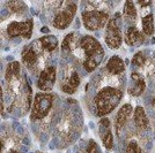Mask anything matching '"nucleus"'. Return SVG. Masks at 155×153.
I'll return each mask as SVG.
<instances>
[{
  "mask_svg": "<svg viewBox=\"0 0 155 153\" xmlns=\"http://www.w3.org/2000/svg\"><path fill=\"white\" fill-rule=\"evenodd\" d=\"M134 123L140 129H145L148 126V117L146 115L145 109L140 106L136 107V111H134Z\"/></svg>",
  "mask_w": 155,
  "mask_h": 153,
  "instance_id": "nucleus-15",
  "label": "nucleus"
},
{
  "mask_svg": "<svg viewBox=\"0 0 155 153\" xmlns=\"http://www.w3.org/2000/svg\"><path fill=\"white\" fill-rule=\"evenodd\" d=\"M125 153H141V148L139 147V145L136 142H131L126 147Z\"/></svg>",
  "mask_w": 155,
  "mask_h": 153,
  "instance_id": "nucleus-24",
  "label": "nucleus"
},
{
  "mask_svg": "<svg viewBox=\"0 0 155 153\" xmlns=\"http://www.w3.org/2000/svg\"><path fill=\"white\" fill-rule=\"evenodd\" d=\"M125 42L131 46H139L145 42V37L136 27H130L126 31Z\"/></svg>",
  "mask_w": 155,
  "mask_h": 153,
  "instance_id": "nucleus-11",
  "label": "nucleus"
},
{
  "mask_svg": "<svg viewBox=\"0 0 155 153\" xmlns=\"http://www.w3.org/2000/svg\"><path fill=\"white\" fill-rule=\"evenodd\" d=\"M145 61H146V57H145V54L141 53V52H138L136 55L133 57V59H132V64H134V66H137V67L143 66Z\"/></svg>",
  "mask_w": 155,
  "mask_h": 153,
  "instance_id": "nucleus-23",
  "label": "nucleus"
},
{
  "mask_svg": "<svg viewBox=\"0 0 155 153\" xmlns=\"http://www.w3.org/2000/svg\"><path fill=\"white\" fill-rule=\"evenodd\" d=\"M23 143H25V144H28V139L25 138V139H23Z\"/></svg>",
  "mask_w": 155,
  "mask_h": 153,
  "instance_id": "nucleus-31",
  "label": "nucleus"
},
{
  "mask_svg": "<svg viewBox=\"0 0 155 153\" xmlns=\"http://www.w3.org/2000/svg\"><path fill=\"white\" fill-rule=\"evenodd\" d=\"M20 74V62L13 61L8 64L6 69V80H12L13 77H18Z\"/></svg>",
  "mask_w": 155,
  "mask_h": 153,
  "instance_id": "nucleus-18",
  "label": "nucleus"
},
{
  "mask_svg": "<svg viewBox=\"0 0 155 153\" xmlns=\"http://www.w3.org/2000/svg\"><path fill=\"white\" fill-rule=\"evenodd\" d=\"M131 80H132V84L130 85L129 88L130 95H132L134 97L140 96L146 89V83H145L143 77L139 73H132Z\"/></svg>",
  "mask_w": 155,
  "mask_h": 153,
  "instance_id": "nucleus-9",
  "label": "nucleus"
},
{
  "mask_svg": "<svg viewBox=\"0 0 155 153\" xmlns=\"http://www.w3.org/2000/svg\"><path fill=\"white\" fill-rule=\"evenodd\" d=\"M79 85H80V77H79V75H78L75 71H73L71 77H70V80H67L61 85V89H63V91H64L65 93L72 95V93L75 92V90L78 89Z\"/></svg>",
  "mask_w": 155,
  "mask_h": 153,
  "instance_id": "nucleus-14",
  "label": "nucleus"
},
{
  "mask_svg": "<svg viewBox=\"0 0 155 153\" xmlns=\"http://www.w3.org/2000/svg\"><path fill=\"white\" fill-rule=\"evenodd\" d=\"M7 15H8V12H7L6 9H4V11L1 9V11H0V20H2L4 17H6Z\"/></svg>",
  "mask_w": 155,
  "mask_h": 153,
  "instance_id": "nucleus-28",
  "label": "nucleus"
},
{
  "mask_svg": "<svg viewBox=\"0 0 155 153\" xmlns=\"http://www.w3.org/2000/svg\"><path fill=\"white\" fill-rule=\"evenodd\" d=\"M132 112H133V108H132V106L129 105V104L124 105L123 107L118 111L117 116H116V123H115L116 130L118 134L120 133V130H122V129L124 128V126L126 124V122H127V120H129V117L132 115Z\"/></svg>",
  "mask_w": 155,
  "mask_h": 153,
  "instance_id": "nucleus-10",
  "label": "nucleus"
},
{
  "mask_svg": "<svg viewBox=\"0 0 155 153\" xmlns=\"http://www.w3.org/2000/svg\"><path fill=\"white\" fill-rule=\"evenodd\" d=\"M105 43L112 50H117L120 47L123 43L122 33L119 29V14H117L116 17L111 19L105 29Z\"/></svg>",
  "mask_w": 155,
  "mask_h": 153,
  "instance_id": "nucleus-4",
  "label": "nucleus"
},
{
  "mask_svg": "<svg viewBox=\"0 0 155 153\" xmlns=\"http://www.w3.org/2000/svg\"><path fill=\"white\" fill-rule=\"evenodd\" d=\"M107 70L112 75H119L125 70V64L124 61L117 55L110 58V60L107 64Z\"/></svg>",
  "mask_w": 155,
  "mask_h": 153,
  "instance_id": "nucleus-13",
  "label": "nucleus"
},
{
  "mask_svg": "<svg viewBox=\"0 0 155 153\" xmlns=\"http://www.w3.org/2000/svg\"><path fill=\"white\" fill-rule=\"evenodd\" d=\"M38 59V52L35 50L34 45H28L22 52V61L28 68H31L34 64H36Z\"/></svg>",
  "mask_w": 155,
  "mask_h": 153,
  "instance_id": "nucleus-12",
  "label": "nucleus"
},
{
  "mask_svg": "<svg viewBox=\"0 0 155 153\" xmlns=\"http://www.w3.org/2000/svg\"><path fill=\"white\" fill-rule=\"evenodd\" d=\"M7 5L12 12H22L23 8L26 7V5L22 1H9L7 2Z\"/></svg>",
  "mask_w": 155,
  "mask_h": 153,
  "instance_id": "nucleus-22",
  "label": "nucleus"
},
{
  "mask_svg": "<svg viewBox=\"0 0 155 153\" xmlns=\"http://www.w3.org/2000/svg\"><path fill=\"white\" fill-rule=\"evenodd\" d=\"M142 24V31L145 35H153L154 33V19H153V14H148L141 20Z\"/></svg>",
  "mask_w": 155,
  "mask_h": 153,
  "instance_id": "nucleus-17",
  "label": "nucleus"
},
{
  "mask_svg": "<svg viewBox=\"0 0 155 153\" xmlns=\"http://www.w3.org/2000/svg\"><path fill=\"white\" fill-rule=\"evenodd\" d=\"M52 102H53V96L51 93H42V92L37 93L35 96L30 119L32 121L44 119L51 108Z\"/></svg>",
  "mask_w": 155,
  "mask_h": 153,
  "instance_id": "nucleus-3",
  "label": "nucleus"
},
{
  "mask_svg": "<svg viewBox=\"0 0 155 153\" xmlns=\"http://www.w3.org/2000/svg\"><path fill=\"white\" fill-rule=\"evenodd\" d=\"M56 82V68L54 67H48L41 73L38 77L37 86L42 91H50L53 88Z\"/></svg>",
  "mask_w": 155,
  "mask_h": 153,
  "instance_id": "nucleus-8",
  "label": "nucleus"
},
{
  "mask_svg": "<svg viewBox=\"0 0 155 153\" xmlns=\"http://www.w3.org/2000/svg\"><path fill=\"white\" fill-rule=\"evenodd\" d=\"M75 12H77V5L68 4L61 12H59L56 15V17L53 20V27L57 29H60V30L66 29L72 22V20L75 15Z\"/></svg>",
  "mask_w": 155,
  "mask_h": 153,
  "instance_id": "nucleus-7",
  "label": "nucleus"
},
{
  "mask_svg": "<svg viewBox=\"0 0 155 153\" xmlns=\"http://www.w3.org/2000/svg\"><path fill=\"white\" fill-rule=\"evenodd\" d=\"M80 46L84 51L86 58L84 61V67L87 71H93L102 62L104 57V50L100 42L93 36H84L80 40Z\"/></svg>",
  "mask_w": 155,
  "mask_h": 153,
  "instance_id": "nucleus-1",
  "label": "nucleus"
},
{
  "mask_svg": "<svg viewBox=\"0 0 155 153\" xmlns=\"http://www.w3.org/2000/svg\"><path fill=\"white\" fill-rule=\"evenodd\" d=\"M32 27H34L32 20H27L25 22H12L7 28V33L12 38L21 36L29 39L31 37Z\"/></svg>",
  "mask_w": 155,
  "mask_h": 153,
  "instance_id": "nucleus-6",
  "label": "nucleus"
},
{
  "mask_svg": "<svg viewBox=\"0 0 155 153\" xmlns=\"http://www.w3.org/2000/svg\"><path fill=\"white\" fill-rule=\"evenodd\" d=\"M87 152L88 153H101L100 151V147L97 146V144L94 140H91L88 146H87Z\"/></svg>",
  "mask_w": 155,
  "mask_h": 153,
  "instance_id": "nucleus-25",
  "label": "nucleus"
},
{
  "mask_svg": "<svg viewBox=\"0 0 155 153\" xmlns=\"http://www.w3.org/2000/svg\"><path fill=\"white\" fill-rule=\"evenodd\" d=\"M122 97L123 92L116 88L107 86L101 90L94 98L97 116H104L111 113L119 104Z\"/></svg>",
  "mask_w": 155,
  "mask_h": 153,
  "instance_id": "nucleus-2",
  "label": "nucleus"
},
{
  "mask_svg": "<svg viewBox=\"0 0 155 153\" xmlns=\"http://www.w3.org/2000/svg\"><path fill=\"white\" fill-rule=\"evenodd\" d=\"M1 147H2V145H1V142H0V152H1Z\"/></svg>",
  "mask_w": 155,
  "mask_h": 153,
  "instance_id": "nucleus-33",
  "label": "nucleus"
},
{
  "mask_svg": "<svg viewBox=\"0 0 155 153\" xmlns=\"http://www.w3.org/2000/svg\"><path fill=\"white\" fill-rule=\"evenodd\" d=\"M4 111V97H2V89L0 86V113Z\"/></svg>",
  "mask_w": 155,
  "mask_h": 153,
  "instance_id": "nucleus-27",
  "label": "nucleus"
},
{
  "mask_svg": "<svg viewBox=\"0 0 155 153\" xmlns=\"http://www.w3.org/2000/svg\"><path fill=\"white\" fill-rule=\"evenodd\" d=\"M38 42L42 44L43 48H45L46 51L49 52L54 51L57 48V46H58V39H57L56 36H53V35L43 36V37H41V39H39Z\"/></svg>",
  "mask_w": 155,
  "mask_h": 153,
  "instance_id": "nucleus-16",
  "label": "nucleus"
},
{
  "mask_svg": "<svg viewBox=\"0 0 155 153\" xmlns=\"http://www.w3.org/2000/svg\"><path fill=\"white\" fill-rule=\"evenodd\" d=\"M41 31L44 32V33H46V32H49V29H48L46 27H44V28H42V29H41Z\"/></svg>",
  "mask_w": 155,
  "mask_h": 153,
  "instance_id": "nucleus-29",
  "label": "nucleus"
},
{
  "mask_svg": "<svg viewBox=\"0 0 155 153\" xmlns=\"http://www.w3.org/2000/svg\"><path fill=\"white\" fill-rule=\"evenodd\" d=\"M73 42H74V33H70V35H67L65 37L64 42L61 44V50H63L64 53H68V52L72 51V48L74 46Z\"/></svg>",
  "mask_w": 155,
  "mask_h": 153,
  "instance_id": "nucleus-19",
  "label": "nucleus"
},
{
  "mask_svg": "<svg viewBox=\"0 0 155 153\" xmlns=\"http://www.w3.org/2000/svg\"><path fill=\"white\" fill-rule=\"evenodd\" d=\"M124 14L129 17H136L137 16V9L136 6L132 1H126L125 2V6H124Z\"/></svg>",
  "mask_w": 155,
  "mask_h": 153,
  "instance_id": "nucleus-20",
  "label": "nucleus"
},
{
  "mask_svg": "<svg viewBox=\"0 0 155 153\" xmlns=\"http://www.w3.org/2000/svg\"><path fill=\"white\" fill-rule=\"evenodd\" d=\"M9 153H20V152H16V151H11Z\"/></svg>",
  "mask_w": 155,
  "mask_h": 153,
  "instance_id": "nucleus-32",
  "label": "nucleus"
},
{
  "mask_svg": "<svg viewBox=\"0 0 155 153\" xmlns=\"http://www.w3.org/2000/svg\"><path fill=\"white\" fill-rule=\"evenodd\" d=\"M21 151H22V152H26V151H27V147H26V146H22V148H21Z\"/></svg>",
  "mask_w": 155,
  "mask_h": 153,
  "instance_id": "nucleus-30",
  "label": "nucleus"
},
{
  "mask_svg": "<svg viewBox=\"0 0 155 153\" xmlns=\"http://www.w3.org/2000/svg\"><path fill=\"white\" fill-rule=\"evenodd\" d=\"M100 127H101V129H109L110 128V121L109 119H107V117H103L102 120H101V122H100Z\"/></svg>",
  "mask_w": 155,
  "mask_h": 153,
  "instance_id": "nucleus-26",
  "label": "nucleus"
},
{
  "mask_svg": "<svg viewBox=\"0 0 155 153\" xmlns=\"http://www.w3.org/2000/svg\"><path fill=\"white\" fill-rule=\"evenodd\" d=\"M102 140H103L104 146L107 147V150H111L114 146V136L111 134V131L108 130L105 135H102Z\"/></svg>",
  "mask_w": 155,
  "mask_h": 153,
  "instance_id": "nucleus-21",
  "label": "nucleus"
},
{
  "mask_svg": "<svg viewBox=\"0 0 155 153\" xmlns=\"http://www.w3.org/2000/svg\"><path fill=\"white\" fill-rule=\"evenodd\" d=\"M109 20V15L102 11H87L82 13V22L86 29L95 31L105 26Z\"/></svg>",
  "mask_w": 155,
  "mask_h": 153,
  "instance_id": "nucleus-5",
  "label": "nucleus"
}]
</instances>
